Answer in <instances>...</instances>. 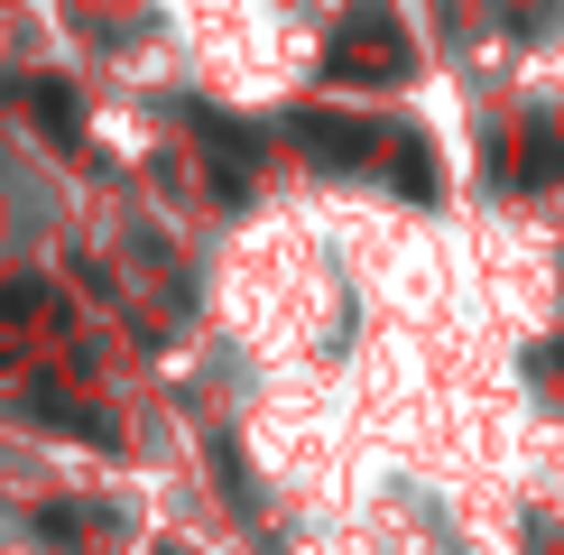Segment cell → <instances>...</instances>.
Listing matches in <instances>:
<instances>
[{
  "instance_id": "277c9868",
  "label": "cell",
  "mask_w": 564,
  "mask_h": 555,
  "mask_svg": "<svg viewBox=\"0 0 564 555\" xmlns=\"http://www.w3.org/2000/svg\"><path fill=\"white\" fill-rule=\"evenodd\" d=\"M305 149L334 157V167H361V157H370V130H361V121H305Z\"/></svg>"
},
{
  "instance_id": "7a4b0ae2",
  "label": "cell",
  "mask_w": 564,
  "mask_h": 555,
  "mask_svg": "<svg viewBox=\"0 0 564 555\" xmlns=\"http://www.w3.org/2000/svg\"><path fill=\"white\" fill-rule=\"evenodd\" d=\"M19 102H29L37 121H46V139H56V149H75V139H84V102H75V84L29 75V84H19Z\"/></svg>"
},
{
  "instance_id": "6da1fadb",
  "label": "cell",
  "mask_w": 564,
  "mask_h": 555,
  "mask_svg": "<svg viewBox=\"0 0 564 555\" xmlns=\"http://www.w3.org/2000/svg\"><path fill=\"white\" fill-rule=\"evenodd\" d=\"M334 75H398L408 65V37H398V19H380V10H361V19H343V37H334Z\"/></svg>"
},
{
  "instance_id": "5b68a950",
  "label": "cell",
  "mask_w": 564,
  "mask_h": 555,
  "mask_svg": "<svg viewBox=\"0 0 564 555\" xmlns=\"http://www.w3.org/2000/svg\"><path fill=\"white\" fill-rule=\"evenodd\" d=\"M204 149H214V185H223V195H241V139H231L223 121H204Z\"/></svg>"
},
{
  "instance_id": "3957f363",
  "label": "cell",
  "mask_w": 564,
  "mask_h": 555,
  "mask_svg": "<svg viewBox=\"0 0 564 555\" xmlns=\"http://www.w3.org/2000/svg\"><path fill=\"white\" fill-rule=\"evenodd\" d=\"M29 407H37V416H56V435H84V445H111V416H102V407H84L75 389H56V380H29Z\"/></svg>"
}]
</instances>
